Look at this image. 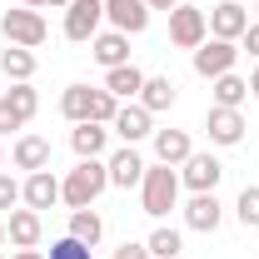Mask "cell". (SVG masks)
Here are the masks:
<instances>
[{
    "instance_id": "cell-17",
    "label": "cell",
    "mask_w": 259,
    "mask_h": 259,
    "mask_svg": "<svg viewBox=\"0 0 259 259\" xmlns=\"http://www.w3.org/2000/svg\"><path fill=\"white\" fill-rule=\"evenodd\" d=\"M90 55H95V65H105V70L130 65V35H120V30H100L95 40H90Z\"/></svg>"
},
{
    "instance_id": "cell-1",
    "label": "cell",
    "mask_w": 259,
    "mask_h": 259,
    "mask_svg": "<svg viewBox=\"0 0 259 259\" xmlns=\"http://www.w3.org/2000/svg\"><path fill=\"white\" fill-rule=\"evenodd\" d=\"M105 190H110V164L105 160H80L60 180V199L70 204V209H90Z\"/></svg>"
},
{
    "instance_id": "cell-8",
    "label": "cell",
    "mask_w": 259,
    "mask_h": 259,
    "mask_svg": "<svg viewBox=\"0 0 259 259\" xmlns=\"http://www.w3.org/2000/svg\"><path fill=\"white\" fill-rule=\"evenodd\" d=\"M204 15H209V35H214V40H234V45H239V35L249 30V10H244L239 0H220V5H209Z\"/></svg>"
},
{
    "instance_id": "cell-43",
    "label": "cell",
    "mask_w": 259,
    "mask_h": 259,
    "mask_svg": "<svg viewBox=\"0 0 259 259\" xmlns=\"http://www.w3.org/2000/svg\"><path fill=\"white\" fill-rule=\"evenodd\" d=\"M180 259H185V254H180Z\"/></svg>"
},
{
    "instance_id": "cell-6",
    "label": "cell",
    "mask_w": 259,
    "mask_h": 259,
    "mask_svg": "<svg viewBox=\"0 0 259 259\" xmlns=\"http://www.w3.org/2000/svg\"><path fill=\"white\" fill-rule=\"evenodd\" d=\"M234 60H239V45H234V40H214V35H209V40L194 50V75L220 80V75L234 70Z\"/></svg>"
},
{
    "instance_id": "cell-21",
    "label": "cell",
    "mask_w": 259,
    "mask_h": 259,
    "mask_svg": "<svg viewBox=\"0 0 259 259\" xmlns=\"http://www.w3.org/2000/svg\"><path fill=\"white\" fill-rule=\"evenodd\" d=\"M0 70H5L10 85L30 80V75H35V50H25V45H5V50H0Z\"/></svg>"
},
{
    "instance_id": "cell-28",
    "label": "cell",
    "mask_w": 259,
    "mask_h": 259,
    "mask_svg": "<svg viewBox=\"0 0 259 259\" xmlns=\"http://www.w3.org/2000/svg\"><path fill=\"white\" fill-rule=\"evenodd\" d=\"M234 214H239V225H244V229H259V185H244V190H239Z\"/></svg>"
},
{
    "instance_id": "cell-2",
    "label": "cell",
    "mask_w": 259,
    "mask_h": 259,
    "mask_svg": "<svg viewBox=\"0 0 259 259\" xmlns=\"http://www.w3.org/2000/svg\"><path fill=\"white\" fill-rule=\"evenodd\" d=\"M180 169L175 164H150L145 169V180H140V209L150 214V220H164L175 204H180Z\"/></svg>"
},
{
    "instance_id": "cell-27",
    "label": "cell",
    "mask_w": 259,
    "mask_h": 259,
    "mask_svg": "<svg viewBox=\"0 0 259 259\" xmlns=\"http://www.w3.org/2000/svg\"><path fill=\"white\" fill-rule=\"evenodd\" d=\"M5 100H10V110H15L25 125H30V120H35V110H40V95H35V85H30V80L10 85V90H5Z\"/></svg>"
},
{
    "instance_id": "cell-20",
    "label": "cell",
    "mask_w": 259,
    "mask_h": 259,
    "mask_svg": "<svg viewBox=\"0 0 259 259\" xmlns=\"http://www.w3.org/2000/svg\"><path fill=\"white\" fill-rule=\"evenodd\" d=\"M190 155H194V145L185 130H155V160L160 164H185Z\"/></svg>"
},
{
    "instance_id": "cell-19",
    "label": "cell",
    "mask_w": 259,
    "mask_h": 259,
    "mask_svg": "<svg viewBox=\"0 0 259 259\" xmlns=\"http://www.w3.org/2000/svg\"><path fill=\"white\" fill-rule=\"evenodd\" d=\"M105 90H110L115 100H140L145 70H140V65H115V70H105Z\"/></svg>"
},
{
    "instance_id": "cell-13",
    "label": "cell",
    "mask_w": 259,
    "mask_h": 259,
    "mask_svg": "<svg viewBox=\"0 0 259 259\" xmlns=\"http://www.w3.org/2000/svg\"><path fill=\"white\" fill-rule=\"evenodd\" d=\"M225 220V204H220V194H190V204H185V225L194 234H214Z\"/></svg>"
},
{
    "instance_id": "cell-39",
    "label": "cell",
    "mask_w": 259,
    "mask_h": 259,
    "mask_svg": "<svg viewBox=\"0 0 259 259\" xmlns=\"http://www.w3.org/2000/svg\"><path fill=\"white\" fill-rule=\"evenodd\" d=\"M0 244H5V214H0Z\"/></svg>"
},
{
    "instance_id": "cell-34",
    "label": "cell",
    "mask_w": 259,
    "mask_h": 259,
    "mask_svg": "<svg viewBox=\"0 0 259 259\" xmlns=\"http://www.w3.org/2000/svg\"><path fill=\"white\" fill-rule=\"evenodd\" d=\"M110 259H150V249H145V244H120Z\"/></svg>"
},
{
    "instance_id": "cell-5",
    "label": "cell",
    "mask_w": 259,
    "mask_h": 259,
    "mask_svg": "<svg viewBox=\"0 0 259 259\" xmlns=\"http://www.w3.org/2000/svg\"><path fill=\"white\" fill-rule=\"evenodd\" d=\"M105 25V0H70V10H65V40H75V45H90Z\"/></svg>"
},
{
    "instance_id": "cell-11",
    "label": "cell",
    "mask_w": 259,
    "mask_h": 259,
    "mask_svg": "<svg viewBox=\"0 0 259 259\" xmlns=\"http://www.w3.org/2000/svg\"><path fill=\"white\" fill-rule=\"evenodd\" d=\"M110 130H115L125 145H140L145 135H155V115H150L140 100H130V105H120V115H115V125H110Z\"/></svg>"
},
{
    "instance_id": "cell-15",
    "label": "cell",
    "mask_w": 259,
    "mask_h": 259,
    "mask_svg": "<svg viewBox=\"0 0 259 259\" xmlns=\"http://www.w3.org/2000/svg\"><path fill=\"white\" fill-rule=\"evenodd\" d=\"M40 234H45L40 209H10V214H5V239H10L15 249H35V244H40Z\"/></svg>"
},
{
    "instance_id": "cell-42",
    "label": "cell",
    "mask_w": 259,
    "mask_h": 259,
    "mask_svg": "<svg viewBox=\"0 0 259 259\" xmlns=\"http://www.w3.org/2000/svg\"><path fill=\"white\" fill-rule=\"evenodd\" d=\"M254 20H259V0H254Z\"/></svg>"
},
{
    "instance_id": "cell-16",
    "label": "cell",
    "mask_w": 259,
    "mask_h": 259,
    "mask_svg": "<svg viewBox=\"0 0 259 259\" xmlns=\"http://www.w3.org/2000/svg\"><path fill=\"white\" fill-rule=\"evenodd\" d=\"M10 160H15V169H25V175L50 169V140H45V135H20L15 150H10Z\"/></svg>"
},
{
    "instance_id": "cell-14",
    "label": "cell",
    "mask_w": 259,
    "mask_h": 259,
    "mask_svg": "<svg viewBox=\"0 0 259 259\" xmlns=\"http://www.w3.org/2000/svg\"><path fill=\"white\" fill-rule=\"evenodd\" d=\"M20 199H25V209H55L60 204V180L50 169H35V175H25V185H20Z\"/></svg>"
},
{
    "instance_id": "cell-9",
    "label": "cell",
    "mask_w": 259,
    "mask_h": 259,
    "mask_svg": "<svg viewBox=\"0 0 259 259\" xmlns=\"http://www.w3.org/2000/svg\"><path fill=\"white\" fill-rule=\"evenodd\" d=\"M105 20L120 35H145L150 30V5L145 0H105Z\"/></svg>"
},
{
    "instance_id": "cell-7",
    "label": "cell",
    "mask_w": 259,
    "mask_h": 259,
    "mask_svg": "<svg viewBox=\"0 0 259 259\" xmlns=\"http://www.w3.org/2000/svg\"><path fill=\"white\" fill-rule=\"evenodd\" d=\"M220 180H225V164L214 160V155H199V150H194L190 160L180 164V185H185L190 194H214Z\"/></svg>"
},
{
    "instance_id": "cell-35",
    "label": "cell",
    "mask_w": 259,
    "mask_h": 259,
    "mask_svg": "<svg viewBox=\"0 0 259 259\" xmlns=\"http://www.w3.org/2000/svg\"><path fill=\"white\" fill-rule=\"evenodd\" d=\"M145 5H150V10H164V15H169V10H175L180 0H145Z\"/></svg>"
},
{
    "instance_id": "cell-36",
    "label": "cell",
    "mask_w": 259,
    "mask_h": 259,
    "mask_svg": "<svg viewBox=\"0 0 259 259\" xmlns=\"http://www.w3.org/2000/svg\"><path fill=\"white\" fill-rule=\"evenodd\" d=\"M15 259H45L40 249H15Z\"/></svg>"
},
{
    "instance_id": "cell-32",
    "label": "cell",
    "mask_w": 259,
    "mask_h": 259,
    "mask_svg": "<svg viewBox=\"0 0 259 259\" xmlns=\"http://www.w3.org/2000/svg\"><path fill=\"white\" fill-rule=\"evenodd\" d=\"M10 130H25V120H20V115L10 110V100L0 95V135H10Z\"/></svg>"
},
{
    "instance_id": "cell-37",
    "label": "cell",
    "mask_w": 259,
    "mask_h": 259,
    "mask_svg": "<svg viewBox=\"0 0 259 259\" xmlns=\"http://www.w3.org/2000/svg\"><path fill=\"white\" fill-rule=\"evenodd\" d=\"M249 95L259 100V70H254V75H249Z\"/></svg>"
},
{
    "instance_id": "cell-31",
    "label": "cell",
    "mask_w": 259,
    "mask_h": 259,
    "mask_svg": "<svg viewBox=\"0 0 259 259\" xmlns=\"http://www.w3.org/2000/svg\"><path fill=\"white\" fill-rule=\"evenodd\" d=\"M15 204H20V180H10V175L0 169V214L15 209Z\"/></svg>"
},
{
    "instance_id": "cell-25",
    "label": "cell",
    "mask_w": 259,
    "mask_h": 259,
    "mask_svg": "<svg viewBox=\"0 0 259 259\" xmlns=\"http://www.w3.org/2000/svg\"><path fill=\"white\" fill-rule=\"evenodd\" d=\"M145 249H150V259H180L185 254V234L169 229V225H160L150 239H145Z\"/></svg>"
},
{
    "instance_id": "cell-33",
    "label": "cell",
    "mask_w": 259,
    "mask_h": 259,
    "mask_svg": "<svg viewBox=\"0 0 259 259\" xmlns=\"http://www.w3.org/2000/svg\"><path fill=\"white\" fill-rule=\"evenodd\" d=\"M239 50H249V55L259 60V20H249V30L239 35Z\"/></svg>"
},
{
    "instance_id": "cell-23",
    "label": "cell",
    "mask_w": 259,
    "mask_h": 259,
    "mask_svg": "<svg viewBox=\"0 0 259 259\" xmlns=\"http://www.w3.org/2000/svg\"><path fill=\"white\" fill-rule=\"evenodd\" d=\"M140 105L150 110V115H160L175 105V80L169 75H145V90H140Z\"/></svg>"
},
{
    "instance_id": "cell-3",
    "label": "cell",
    "mask_w": 259,
    "mask_h": 259,
    "mask_svg": "<svg viewBox=\"0 0 259 259\" xmlns=\"http://www.w3.org/2000/svg\"><path fill=\"white\" fill-rule=\"evenodd\" d=\"M0 35H5V45H25V50H35V45H45L50 25H45V15H40V10L15 5V10H5V15H0Z\"/></svg>"
},
{
    "instance_id": "cell-18",
    "label": "cell",
    "mask_w": 259,
    "mask_h": 259,
    "mask_svg": "<svg viewBox=\"0 0 259 259\" xmlns=\"http://www.w3.org/2000/svg\"><path fill=\"white\" fill-rule=\"evenodd\" d=\"M105 145H110V125H95V120H85V125L70 130V150H75L80 160H100V155H105Z\"/></svg>"
},
{
    "instance_id": "cell-30",
    "label": "cell",
    "mask_w": 259,
    "mask_h": 259,
    "mask_svg": "<svg viewBox=\"0 0 259 259\" xmlns=\"http://www.w3.org/2000/svg\"><path fill=\"white\" fill-rule=\"evenodd\" d=\"M45 259H95V254H90V244H80L75 234H60V239L50 244V254H45Z\"/></svg>"
},
{
    "instance_id": "cell-22",
    "label": "cell",
    "mask_w": 259,
    "mask_h": 259,
    "mask_svg": "<svg viewBox=\"0 0 259 259\" xmlns=\"http://www.w3.org/2000/svg\"><path fill=\"white\" fill-rule=\"evenodd\" d=\"M209 95H214V105H225V110H239V105L249 100V80H239V75L229 70L220 80H209Z\"/></svg>"
},
{
    "instance_id": "cell-24",
    "label": "cell",
    "mask_w": 259,
    "mask_h": 259,
    "mask_svg": "<svg viewBox=\"0 0 259 259\" xmlns=\"http://www.w3.org/2000/svg\"><path fill=\"white\" fill-rule=\"evenodd\" d=\"M90 100H95V90H90V85H65L60 115L70 120V125H85V120H90Z\"/></svg>"
},
{
    "instance_id": "cell-41",
    "label": "cell",
    "mask_w": 259,
    "mask_h": 259,
    "mask_svg": "<svg viewBox=\"0 0 259 259\" xmlns=\"http://www.w3.org/2000/svg\"><path fill=\"white\" fill-rule=\"evenodd\" d=\"M0 169H5V150H0Z\"/></svg>"
},
{
    "instance_id": "cell-26",
    "label": "cell",
    "mask_w": 259,
    "mask_h": 259,
    "mask_svg": "<svg viewBox=\"0 0 259 259\" xmlns=\"http://www.w3.org/2000/svg\"><path fill=\"white\" fill-rule=\"evenodd\" d=\"M70 234H75L80 244H90V249H95L100 234H105V220H100L95 209H70Z\"/></svg>"
},
{
    "instance_id": "cell-38",
    "label": "cell",
    "mask_w": 259,
    "mask_h": 259,
    "mask_svg": "<svg viewBox=\"0 0 259 259\" xmlns=\"http://www.w3.org/2000/svg\"><path fill=\"white\" fill-rule=\"evenodd\" d=\"M45 5H50V10H70V0H45Z\"/></svg>"
},
{
    "instance_id": "cell-40",
    "label": "cell",
    "mask_w": 259,
    "mask_h": 259,
    "mask_svg": "<svg viewBox=\"0 0 259 259\" xmlns=\"http://www.w3.org/2000/svg\"><path fill=\"white\" fill-rule=\"evenodd\" d=\"M20 5H30V10H35V5H45V0H20Z\"/></svg>"
},
{
    "instance_id": "cell-12",
    "label": "cell",
    "mask_w": 259,
    "mask_h": 259,
    "mask_svg": "<svg viewBox=\"0 0 259 259\" xmlns=\"http://www.w3.org/2000/svg\"><path fill=\"white\" fill-rule=\"evenodd\" d=\"M105 164H110V185H115V190H140V180H145V169H150V164L140 160V150H135V145L115 150Z\"/></svg>"
},
{
    "instance_id": "cell-29",
    "label": "cell",
    "mask_w": 259,
    "mask_h": 259,
    "mask_svg": "<svg viewBox=\"0 0 259 259\" xmlns=\"http://www.w3.org/2000/svg\"><path fill=\"white\" fill-rule=\"evenodd\" d=\"M115 115H120V100H115L105 85H100L95 100H90V120H95V125H115Z\"/></svg>"
},
{
    "instance_id": "cell-10",
    "label": "cell",
    "mask_w": 259,
    "mask_h": 259,
    "mask_svg": "<svg viewBox=\"0 0 259 259\" xmlns=\"http://www.w3.org/2000/svg\"><path fill=\"white\" fill-rule=\"evenodd\" d=\"M204 135H209V145H239L244 140V115L239 110H225V105H214L209 115H204Z\"/></svg>"
},
{
    "instance_id": "cell-4",
    "label": "cell",
    "mask_w": 259,
    "mask_h": 259,
    "mask_svg": "<svg viewBox=\"0 0 259 259\" xmlns=\"http://www.w3.org/2000/svg\"><path fill=\"white\" fill-rule=\"evenodd\" d=\"M209 40V15L199 10V5H175L169 10V45H180V50H199Z\"/></svg>"
}]
</instances>
